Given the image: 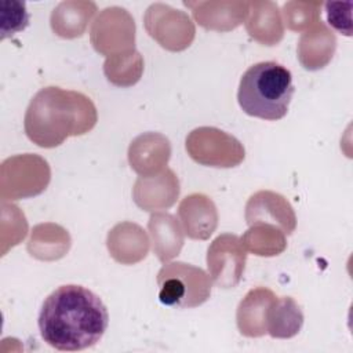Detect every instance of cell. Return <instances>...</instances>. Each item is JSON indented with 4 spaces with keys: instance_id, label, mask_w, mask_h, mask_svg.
<instances>
[{
    "instance_id": "1",
    "label": "cell",
    "mask_w": 353,
    "mask_h": 353,
    "mask_svg": "<svg viewBox=\"0 0 353 353\" xmlns=\"http://www.w3.org/2000/svg\"><path fill=\"white\" fill-rule=\"evenodd\" d=\"M37 324L47 345L62 352H77L101 341L109 314L102 299L91 290L66 284L44 299Z\"/></svg>"
},
{
    "instance_id": "2",
    "label": "cell",
    "mask_w": 353,
    "mask_h": 353,
    "mask_svg": "<svg viewBox=\"0 0 353 353\" xmlns=\"http://www.w3.org/2000/svg\"><path fill=\"white\" fill-rule=\"evenodd\" d=\"M294 91L291 72L279 62L265 61L243 73L237 101L248 116L273 121L287 114Z\"/></svg>"
},
{
    "instance_id": "3",
    "label": "cell",
    "mask_w": 353,
    "mask_h": 353,
    "mask_svg": "<svg viewBox=\"0 0 353 353\" xmlns=\"http://www.w3.org/2000/svg\"><path fill=\"white\" fill-rule=\"evenodd\" d=\"M157 285L160 302L181 309L201 305L211 292L205 272L183 262L165 263L157 273Z\"/></svg>"
},
{
    "instance_id": "4",
    "label": "cell",
    "mask_w": 353,
    "mask_h": 353,
    "mask_svg": "<svg viewBox=\"0 0 353 353\" xmlns=\"http://www.w3.org/2000/svg\"><path fill=\"white\" fill-rule=\"evenodd\" d=\"M245 262V251L236 234H222L218 236L207 254V263L211 272V276H215L218 270L222 268L223 272L216 281L218 285L223 288L234 287L241 277Z\"/></svg>"
},
{
    "instance_id": "5",
    "label": "cell",
    "mask_w": 353,
    "mask_h": 353,
    "mask_svg": "<svg viewBox=\"0 0 353 353\" xmlns=\"http://www.w3.org/2000/svg\"><path fill=\"white\" fill-rule=\"evenodd\" d=\"M303 314L295 301L290 296H277L270 302L266 312V332L273 338H291L299 332Z\"/></svg>"
},
{
    "instance_id": "6",
    "label": "cell",
    "mask_w": 353,
    "mask_h": 353,
    "mask_svg": "<svg viewBox=\"0 0 353 353\" xmlns=\"http://www.w3.org/2000/svg\"><path fill=\"white\" fill-rule=\"evenodd\" d=\"M347 3H325V11H327V19L331 26H334L341 33L350 36L352 34V26H350V7L346 10L345 6Z\"/></svg>"
}]
</instances>
